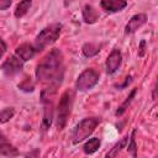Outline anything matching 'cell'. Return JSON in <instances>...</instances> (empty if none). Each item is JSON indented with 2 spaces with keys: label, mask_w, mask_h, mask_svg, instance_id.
I'll return each mask as SVG.
<instances>
[{
  "label": "cell",
  "mask_w": 158,
  "mask_h": 158,
  "mask_svg": "<svg viewBox=\"0 0 158 158\" xmlns=\"http://www.w3.org/2000/svg\"><path fill=\"white\" fill-rule=\"evenodd\" d=\"M64 77V58L58 48L51 49L37 64L36 79L47 86H59Z\"/></svg>",
  "instance_id": "cell-1"
},
{
  "label": "cell",
  "mask_w": 158,
  "mask_h": 158,
  "mask_svg": "<svg viewBox=\"0 0 158 158\" xmlns=\"http://www.w3.org/2000/svg\"><path fill=\"white\" fill-rule=\"evenodd\" d=\"M73 102H74V91L72 89H67L60 99L59 102L57 105V114H56V127L58 131H62L68 121V117L70 115L72 107H73Z\"/></svg>",
  "instance_id": "cell-2"
},
{
  "label": "cell",
  "mask_w": 158,
  "mask_h": 158,
  "mask_svg": "<svg viewBox=\"0 0 158 158\" xmlns=\"http://www.w3.org/2000/svg\"><path fill=\"white\" fill-rule=\"evenodd\" d=\"M62 23L59 22H56V23H51L48 26H46L44 28H42L40 31V33L36 36L35 38V47L37 48L38 52H41L42 49H44L46 47H48L49 44L54 43L58 37L60 36V32H62Z\"/></svg>",
  "instance_id": "cell-3"
},
{
  "label": "cell",
  "mask_w": 158,
  "mask_h": 158,
  "mask_svg": "<svg viewBox=\"0 0 158 158\" xmlns=\"http://www.w3.org/2000/svg\"><path fill=\"white\" fill-rule=\"evenodd\" d=\"M100 121H101L100 117H86L81 120L72 132V143L78 144L84 139H86L95 131Z\"/></svg>",
  "instance_id": "cell-4"
},
{
  "label": "cell",
  "mask_w": 158,
  "mask_h": 158,
  "mask_svg": "<svg viewBox=\"0 0 158 158\" xmlns=\"http://www.w3.org/2000/svg\"><path fill=\"white\" fill-rule=\"evenodd\" d=\"M99 78H100V74H99L98 70H95L94 68H88V69L83 70L79 74V77L77 78L75 89L79 90V91L90 90L98 84Z\"/></svg>",
  "instance_id": "cell-5"
},
{
  "label": "cell",
  "mask_w": 158,
  "mask_h": 158,
  "mask_svg": "<svg viewBox=\"0 0 158 158\" xmlns=\"http://www.w3.org/2000/svg\"><path fill=\"white\" fill-rule=\"evenodd\" d=\"M23 63H25V62H23L21 58H19L16 54H14V56L9 57V58L2 63L1 70H2V73H4L5 75L12 77V75H15V74H17V73H20V72L22 70Z\"/></svg>",
  "instance_id": "cell-6"
},
{
  "label": "cell",
  "mask_w": 158,
  "mask_h": 158,
  "mask_svg": "<svg viewBox=\"0 0 158 158\" xmlns=\"http://www.w3.org/2000/svg\"><path fill=\"white\" fill-rule=\"evenodd\" d=\"M122 63V54L121 51L118 48H114L111 51V53L109 54L106 62H105V67H106V73L107 74H115L118 68L121 67Z\"/></svg>",
  "instance_id": "cell-7"
},
{
  "label": "cell",
  "mask_w": 158,
  "mask_h": 158,
  "mask_svg": "<svg viewBox=\"0 0 158 158\" xmlns=\"http://www.w3.org/2000/svg\"><path fill=\"white\" fill-rule=\"evenodd\" d=\"M147 22V15L146 14H136L133 15L128 22L125 26V33L130 35V33H135L138 28H141L144 23Z\"/></svg>",
  "instance_id": "cell-8"
},
{
  "label": "cell",
  "mask_w": 158,
  "mask_h": 158,
  "mask_svg": "<svg viewBox=\"0 0 158 158\" xmlns=\"http://www.w3.org/2000/svg\"><path fill=\"white\" fill-rule=\"evenodd\" d=\"M37 53H38V51H37V48L35 47L33 43H22L15 51V54L19 58H21L23 62H27V60L32 59Z\"/></svg>",
  "instance_id": "cell-9"
},
{
  "label": "cell",
  "mask_w": 158,
  "mask_h": 158,
  "mask_svg": "<svg viewBox=\"0 0 158 158\" xmlns=\"http://www.w3.org/2000/svg\"><path fill=\"white\" fill-rule=\"evenodd\" d=\"M100 6L104 11L115 14V12L122 11L127 6V0H101Z\"/></svg>",
  "instance_id": "cell-10"
},
{
  "label": "cell",
  "mask_w": 158,
  "mask_h": 158,
  "mask_svg": "<svg viewBox=\"0 0 158 158\" xmlns=\"http://www.w3.org/2000/svg\"><path fill=\"white\" fill-rule=\"evenodd\" d=\"M0 154L6 157H16L20 154L17 148L2 133H0Z\"/></svg>",
  "instance_id": "cell-11"
},
{
  "label": "cell",
  "mask_w": 158,
  "mask_h": 158,
  "mask_svg": "<svg viewBox=\"0 0 158 158\" xmlns=\"http://www.w3.org/2000/svg\"><path fill=\"white\" fill-rule=\"evenodd\" d=\"M101 47H102V43H94V42H86L83 44L81 47V52L85 57L88 58H91L94 56H96L100 51H101Z\"/></svg>",
  "instance_id": "cell-12"
},
{
  "label": "cell",
  "mask_w": 158,
  "mask_h": 158,
  "mask_svg": "<svg viewBox=\"0 0 158 158\" xmlns=\"http://www.w3.org/2000/svg\"><path fill=\"white\" fill-rule=\"evenodd\" d=\"M99 19V12L91 5H85L83 7V20L85 23H94Z\"/></svg>",
  "instance_id": "cell-13"
},
{
  "label": "cell",
  "mask_w": 158,
  "mask_h": 158,
  "mask_svg": "<svg viewBox=\"0 0 158 158\" xmlns=\"http://www.w3.org/2000/svg\"><path fill=\"white\" fill-rule=\"evenodd\" d=\"M100 144H101L100 138L93 137V138H90V139L84 144L83 151H84L85 154H93V153H95V152L100 148Z\"/></svg>",
  "instance_id": "cell-14"
},
{
  "label": "cell",
  "mask_w": 158,
  "mask_h": 158,
  "mask_svg": "<svg viewBox=\"0 0 158 158\" xmlns=\"http://www.w3.org/2000/svg\"><path fill=\"white\" fill-rule=\"evenodd\" d=\"M31 6H32V0H21L15 9V17L20 19V17L25 16L28 12V10L31 9Z\"/></svg>",
  "instance_id": "cell-15"
},
{
  "label": "cell",
  "mask_w": 158,
  "mask_h": 158,
  "mask_svg": "<svg viewBox=\"0 0 158 158\" xmlns=\"http://www.w3.org/2000/svg\"><path fill=\"white\" fill-rule=\"evenodd\" d=\"M127 141H128V137L126 136V137H123V138H121L107 153H106V157H116V156H118V153L123 149V148H126V144H127Z\"/></svg>",
  "instance_id": "cell-16"
},
{
  "label": "cell",
  "mask_w": 158,
  "mask_h": 158,
  "mask_svg": "<svg viewBox=\"0 0 158 158\" xmlns=\"http://www.w3.org/2000/svg\"><path fill=\"white\" fill-rule=\"evenodd\" d=\"M136 93H137V89H132V91L128 94V96L126 98V100L121 104V106L117 109V111H116V115L117 116H120V115H122L123 112H125V110L127 109V106L131 104V101H132V99L135 98V95H136Z\"/></svg>",
  "instance_id": "cell-17"
},
{
  "label": "cell",
  "mask_w": 158,
  "mask_h": 158,
  "mask_svg": "<svg viewBox=\"0 0 158 158\" xmlns=\"http://www.w3.org/2000/svg\"><path fill=\"white\" fill-rule=\"evenodd\" d=\"M15 115V109L14 107H5L0 110V123H5L10 121Z\"/></svg>",
  "instance_id": "cell-18"
},
{
  "label": "cell",
  "mask_w": 158,
  "mask_h": 158,
  "mask_svg": "<svg viewBox=\"0 0 158 158\" xmlns=\"http://www.w3.org/2000/svg\"><path fill=\"white\" fill-rule=\"evenodd\" d=\"M128 142V141H127ZM128 153L132 156V157H137V144H136V130L132 131L131 133V137H130V142H128V146L126 147Z\"/></svg>",
  "instance_id": "cell-19"
},
{
  "label": "cell",
  "mask_w": 158,
  "mask_h": 158,
  "mask_svg": "<svg viewBox=\"0 0 158 158\" xmlns=\"http://www.w3.org/2000/svg\"><path fill=\"white\" fill-rule=\"evenodd\" d=\"M19 89H21V90H23V91H33V89H35V84H33V81H32V79L30 78V77H26L20 84H19Z\"/></svg>",
  "instance_id": "cell-20"
},
{
  "label": "cell",
  "mask_w": 158,
  "mask_h": 158,
  "mask_svg": "<svg viewBox=\"0 0 158 158\" xmlns=\"http://www.w3.org/2000/svg\"><path fill=\"white\" fill-rule=\"evenodd\" d=\"M12 0H0V10H6L11 6Z\"/></svg>",
  "instance_id": "cell-21"
},
{
  "label": "cell",
  "mask_w": 158,
  "mask_h": 158,
  "mask_svg": "<svg viewBox=\"0 0 158 158\" xmlns=\"http://www.w3.org/2000/svg\"><path fill=\"white\" fill-rule=\"evenodd\" d=\"M131 81H132V77H131V75H127V77L125 78V81H123L121 85H117V88H118L120 90H122V89H125V88H126Z\"/></svg>",
  "instance_id": "cell-22"
},
{
  "label": "cell",
  "mask_w": 158,
  "mask_h": 158,
  "mask_svg": "<svg viewBox=\"0 0 158 158\" xmlns=\"http://www.w3.org/2000/svg\"><path fill=\"white\" fill-rule=\"evenodd\" d=\"M6 49H7V46H6V43H5V41L0 37V58L5 54V52H6Z\"/></svg>",
  "instance_id": "cell-23"
},
{
  "label": "cell",
  "mask_w": 158,
  "mask_h": 158,
  "mask_svg": "<svg viewBox=\"0 0 158 158\" xmlns=\"http://www.w3.org/2000/svg\"><path fill=\"white\" fill-rule=\"evenodd\" d=\"M144 46H146V42L142 41V42H141V46H139V51H141V52H139V56H141V57L144 54Z\"/></svg>",
  "instance_id": "cell-24"
}]
</instances>
